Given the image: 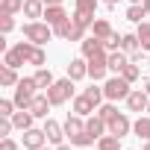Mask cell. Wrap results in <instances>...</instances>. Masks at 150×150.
<instances>
[{"mask_svg":"<svg viewBox=\"0 0 150 150\" xmlns=\"http://www.w3.org/2000/svg\"><path fill=\"white\" fill-rule=\"evenodd\" d=\"M65 135L71 138V144L74 147H91L97 138L94 135H88V129H86V124H83V115H68V121H65Z\"/></svg>","mask_w":150,"mask_h":150,"instance_id":"obj_1","label":"cell"},{"mask_svg":"<svg viewBox=\"0 0 150 150\" xmlns=\"http://www.w3.org/2000/svg\"><path fill=\"white\" fill-rule=\"evenodd\" d=\"M33 50H35L33 41H18L15 47H9V50L3 53V65H9V68H21L24 62H30Z\"/></svg>","mask_w":150,"mask_h":150,"instance_id":"obj_2","label":"cell"},{"mask_svg":"<svg viewBox=\"0 0 150 150\" xmlns=\"http://www.w3.org/2000/svg\"><path fill=\"white\" fill-rule=\"evenodd\" d=\"M24 38L33 44H47L53 38V27L47 21H30V24H24Z\"/></svg>","mask_w":150,"mask_h":150,"instance_id":"obj_3","label":"cell"},{"mask_svg":"<svg viewBox=\"0 0 150 150\" xmlns=\"http://www.w3.org/2000/svg\"><path fill=\"white\" fill-rule=\"evenodd\" d=\"M35 88H38V83H35V77H24L18 86H15V106L18 109H30V103L35 100Z\"/></svg>","mask_w":150,"mask_h":150,"instance_id":"obj_4","label":"cell"},{"mask_svg":"<svg viewBox=\"0 0 150 150\" xmlns=\"http://www.w3.org/2000/svg\"><path fill=\"white\" fill-rule=\"evenodd\" d=\"M129 91H132V88H129V80H124L121 74H115L112 80L103 83V94H106V100H112V103H115V100H127Z\"/></svg>","mask_w":150,"mask_h":150,"instance_id":"obj_5","label":"cell"},{"mask_svg":"<svg viewBox=\"0 0 150 150\" xmlns=\"http://www.w3.org/2000/svg\"><path fill=\"white\" fill-rule=\"evenodd\" d=\"M47 97H50V103H53V106H62V103H68V100L74 97V80H71V77H65V80H56V83L47 88Z\"/></svg>","mask_w":150,"mask_h":150,"instance_id":"obj_6","label":"cell"},{"mask_svg":"<svg viewBox=\"0 0 150 150\" xmlns=\"http://www.w3.org/2000/svg\"><path fill=\"white\" fill-rule=\"evenodd\" d=\"M106 71H109V53H106V47H103V50H97L94 56H88V77H91L94 83H100V80L106 77Z\"/></svg>","mask_w":150,"mask_h":150,"instance_id":"obj_7","label":"cell"},{"mask_svg":"<svg viewBox=\"0 0 150 150\" xmlns=\"http://www.w3.org/2000/svg\"><path fill=\"white\" fill-rule=\"evenodd\" d=\"M97 3H100V0H77V12H74L71 18L77 21V24H83L86 30H91V24H94V9H97Z\"/></svg>","mask_w":150,"mask_h":150,"instance_id":"obj_8","label":"cell"},{"mask_svg":"<svg viewBox=\"0 0 150 150\" xmlns=\"http://www.w3.org/2000/svg\"><path fill=\"white\" fill-rule=\"evenodd\" d=\"M127 106H129V112H147V106H150V94H147L144 88H135V91H129Z\"/></svg>","mask_w":150,"mask_h":150,"instance_id":"obj_9","label":"cell"},{"mask_svg":"<svg viewBox=\"0 0 150 150\" xmlns=\"http://www.w3.org/2000/svg\"><path fill=\"white\" fill-rule=\"evenodd\" d=\"M44 135H47V141L50 144H62V138H65V124H56L53 118H44Z\"/></svg>","mask_w":150,"mask_h":150,"instance_id":"obj_10","label":"cell"},{"mask_svg":"<svg viewBox=\"0 0 150 150\" xmlns=\"http://www.w3.org/2000/svg\"><path fill=\"white\" fill-rule=\"evenodd\" d=\"M44 144H47L44 129H35V127L24 129V147H27V150H38V147H44Z\"/></svg>","mask_w":150,"mask_h":150,"instance_id":"obj_11","label":"cell"},{"mask_svg":"<svg viewBox=\"0 0 150 150\" xmlns=\"http://www.w3.org/2000/svg\"><path fill=\"white\" fill-rule=\"evenodd\" d=\"M106 127H109V132H112V135H118V138H124V135L132 129V124H129V118H127L124 112H118V115H115Z\"/></svg>","mask_w":150,"mask_h":150,"instance_id":"obj_12","label":"cell"},{"mask_svg":"<svg viewBox=\"0 0 150 150\" xmlns=\"http://www.w3.org/2000/svg\"><path fill=\"white\" fill-rule=\"evenodd\" d=\"M68 77L77 83V80H86L88 77V59L83 56V59H71V65H68Z\"/></svg>","mask_w":150,"mask_h":150,"instance_id":"obj_13","label":"cell"},{"mask_svg":"<svg viewBox=\"0 0 150 150\" xmlns=\"http://www.w3.org/2000/svg\"><path fill=\"white\" fill-rule=\"evenodd\" d=\"M50 106H53V103H50V97H47V91H44V94H35V100L30 103V112H33L35 118H47Z\"/></svg>","mask_w":150,"mask_h":150,"instance_id":"obj_14","label":"cell"},{"mask_svg":"<svg viewBox=\"0 0 150 150\" xmlns=\"http://www.w3.org/2000/svg\"><path fill=\"white\" fill-rule=\"evenodd\" d=\"M86 129H88V135H94V138L100 141V138L106 135V129H109V127H106V121H103L100 115H88V121H86Z\"/></svg>","mask_w":150,"mask_h":150,"instance_id":"obj_15","label":"cell"},{"mask_svg":"<svg viewBox=\"0 0 150 150\" xmlns=\"http://www.w3.org/2000/svg\"><path fill=\"white\" fill-rule=\"evenodd\" d=\"M74 112L83 115V118H88V115H94V112H97V106H94L86 94H77V97H74Z\"/></svg>","mask_w":150,"mask_h":150,"instance_id":"obj_16","label":"cell"},{"mask_svg":"<svg viewBox=\"0 0 150 150\" xmlns=\"http://www.w3.org/2000/svg\"><path fill=\"white\" fill-rule=\"evenodd\" d=\"M68 18H71V15H68L62 6H47V9H44V21H47L50 27H56V24H62V21H68Z\"/></svg>","mask_w":150,"mask_h":150,"instance_id":"obj_17","label":"cell"},{"mask_svg":"<svg viewBox=\"0 0 150 150\" xmlns=\"http://www.w3.org/2000/svg\"><path fill=\"white\" fill-rule=\"evenodd\" d=\"M44 9H47L44 0H24V15L33 18V21L35 18H44Z\"/></svg>","mask_w":150,"mask_h":150,"instance_id":"obj_18","label":"cell"},{"mask_svg":"<svg viewBox=\"0 0 150 150\" xmlns=\"http://www.w3.org/2000/svg\"><path fill=\"white\" fill-rule=\"evenodd\" d=\"M33 118H35V115H33L30 109H21V112L12 115V124H15V129H30V127H33Z\"/></svg>","mask_w":150,"mask_h":150,"instance_id":"obj_19","label":"cell"},{"mask_svg":"<svg viewBox=\"0 0 150 150\" xmlns=\"http://www.w3.org/2000/svg\"><path fill=\"white\" fill-rule=\"evenodd\" d=\"M112 33H115V30L109 27V21H106V18H97V21L91 24V35H97L100 41H103V38H109Z\"/></svg>","mask_w":150,"mask_h":150,"instance_id":"obj_20","label":"cell"},{"mask_svg":"<svg viewBox=\"0 0 150 150\" xmlns=\"http://www.w3.org/2000/svg\"><path fill=\"white\" fill-rule=\"evenodd\" d=\"M121 50H124L127 56L138 53V50H141V41H138V35H135V33H127V35H124V41H121Z\"/></svg>","mask_w":150,"mask_h":150,"instance_id":"obj_21","label":"cell"},{"mask_svg":"<svg viewBox=\"0 0 150 150\" xmlns=\"http://www.w3.org/2000/svg\"><path fill=\"white\" fill-rule=\"evenodd\" d=\"M80 44H83V56H86V59H88V56H94L97 50H103V41H100L97 35H88V38H83Z\"/></svg>","mask_w":150,"mask_h":150,"instance_id":"obj_22","label":"cell"},{"mask_svg":"<svg viewBox=\"0 0 150 150\" xmlns=\"http://www.w3.org/2000/svg\"><path fill=\"white\" fill-rule=\"evenodd\" d=\"M127 62H129V59H127V53H118V50H112V53H109V71H112V74H121Z\"/></svg>","mask_w":150,"mask_h":150,"instance_id":"obj_23","label":"cell"},{"mask_svg":"<svg viewBox=\"0 0 150 150\" xmlns=\"http://www.w3.org/2000/svg\"><path fill=\"white\" fill-rule=\"evenodd\" d=\"M15 71H18V68L3 65V71H0V86H6V88H9V86H18L21 80H18V74H15Z\"/></svg>","mask_w":150,"mask_h":150,"instance_id":"obj_24","label":"cell"},{"mask_svg":"<svg viewBox=\"0 0 150 150\" xmlns=\"http://www.w3.org/2000/svg\"><path fill=\"white\" fill-rule=\"evenodd\" d=\"M35 83H38V88H44V91L56 83V80H53V74H50V68H38V71H35Z\"/></svg>","mask_w":150,"mask_h":150,"instance_id":"obj_25","label":"cell"},{"mask_svg":"<svg viewBox=\"0 0 150 150\" xmlns=\"http://www.w3.org/2000/svg\"><path fill=\"white\" fill-rule=\"evenodd\" d=\"M141 18H147V9H144V3H132V6L127 9V21H132V24H141Z\"/></svg>","mask_w":150,"mask_h":150,"instance_id":"obj_26","label":"cell"},{"mask_svg":"<svg viewBox=\"0 0 150 150\" xmlns=\"http://www.w3.org/2000/svg\"><path fill=\"white\" fill-rule=\"evenodd\" d=\"M83 35H86V27H83V24H77V21L71 18V27H68L65 41H83Z\"/></svg>","mask_w":150,"mask_h":150,"instance_id":"obj_27","label":"cell"},{"mask_svg":"<svg viewBox=\"0 0 150 150\" xmlns=\"http://www.w3.org/2000/svg\"><path fill=\"white\" fill-rule=\"evenodd\" d=\"M97 150H121V138L109 132V135H103V138L97 141Z\"/></svg>","mask_w":150,"mask_h":150,"instance_id":"obj_28","label":"cell"},{"mask_svg":"<svg viewBox=\"0 0 150 150\" xmlns=\"http://www.w3.org/2000/svg\"><path fill=\"white\" fill-rule=\"evenodd\" d=\"M135 35H138V41H141V50H147L150 53V24H138V30H135Z\"/></svg>","mask_w":150,"mask_h":150,"instance_id":"obj_29","label":"cell"},{"mask_svg":"<svg viewBox=\"0 0 150 150\" xmlns=\"http://www.w3.org/2000/svg\"><path fill=\"white\" fill-rule=\"evenodd\" d=\"M132 132H135L138 138H147V141H150V118H138V121L132 124Z\"/></svg>","mask_w":150,"mask_h":150,"instance_id":"obj_30","label":"cell"},{"mask_svg":"<svg viewBox=\"0 0 150 150\" xmlns=\"http://www.w3.org/2000/svg\"><path fill=\"white\" fill-rule=\"evenodd\" d=\"M121 77H124V80H129V83H135V80L141 77V68H138V65L129 59V62L124 65V71H121Z\"/></svg>","mask_w":150,"mask_h":150,"instance_id":"obj_31","label":"cell"},{"mask_svg":"<svg viewBox=\"0 0 150 150\" xmlns=\"http://www.w3.org/2000/svg\"><path fill=\"white\" fill-rule=\"evenodd\" d=\"M0 12H6V15L24 12V0H3V3H0Z\"/></svg>","mask_w":150,"mask_h":150,"instance_id":"obj_32","label":"cell"},{"mask_svg":"<svg viewBox=\"0 0 150 150\" xmlns=\"http://www.w3.org/2000/svg\"><path fill=\"white\" fill-rule=\"evenodd\" d=\"M97 115H100V118H103V121H106V124H109V121H112V118H115V115H118V109H115V103H112V100H109V103H103V106H100V109H97Z\"/></svg>","mask_w":150,"mask_h":150,"instance_id":"obj_33","label":"cell"},{"mask_svg":"<svg viewBox=\"0 0 150 150\" xmlns=\"http://www.w3.org/2000/svg\"><path fill=\"white\" fill-rule=\"evenodd\" d=\"M121 41H124V35H121V33H112L109 38H103V47L112 53V50H118V47H121Z\"/></svg>","mask_w":150,"mask_h":150,"instance_id":"obj_34","label":"cell"},{"mask_svg":"<svg viewBox=\"0 0 150 150\" xmlns=\"http://www.w3.org/2000/svg\"><path fill=\"white\" fill-rule=\"evenodd\" d=\"M44 62H47V56H44L41 44H35V50H33V56H30V65H35V68H44Z\"/></svg>","mask_w":150,"mask_h":150,"instance_id":"obj_35","label":"cell"},{"mask_svg":"<svg viewBox=\"0 0 150 150\" xmlns=\"http://www.w3.org/2000/svg\"><path fill=\"white\" fill-rule=\"evenodd\" d=\"M83 94H86V97H88V100H91L94 106H100V100L106 97V94H103V88H97V86H91V88H86Z\"/></svg>","mask_w":150,"mask_h":150,"instance_id":"obj_36","label":"cell"},{"mask_svg":"<svg viewBox=\"0 0 150 150\" xmlns=\"http://www.w3.org/2000/svg\"><path fill=\"white\" fill-rule=\"evenodd\" d=\"M15 100H0V118H12L15 115Z\"/></svg>","mask_w":150,"mask_h":150,"instance_id":"obj_37","label":"cell"},{"mask_svg":"<svg viewBox=\"0 0 150 150\" xmlns=\"http://www.w3.org/2000/svg\"><path fill=\"white\" fill-rule=\"evenodd\" d=\"M12 30H15V21H12V15L0 12V33H12Z\"/></svg>","mask_w":150,"mask_h":150,"instance_id":"obj_38","label":"cell"},{"mask_svg":"<svg viewBox=\"0 0 150 150\" xmlns=\"http://www.w3.org/2000/svg\"><path fill=\"white\" fill-rule=\"evenodd\" d=\"M15 129V124H12V118H0V138H9V132Z\"/></svg>","mask_w":150,"mask_h":150,"instance_id":"obj_39","label":"cell"},{"mask_svg":"<svg viewBox=\"0 0 150 150\" xmlns=\"http://www.w3.org/2000/svg\"><path fill=\"white\" fill-rule=\"evenodd\" d=\"M68 27H71V18H68V21H62V24H56V27H53V35L65 38V35H68Z\"/></svg>","mask_w":150,"mask_h":150,"instance_id":"obj_40","label":"cell"},{"mask_svg":"<svg viewBox=\"0 0 150 150\" xmlns=\"http://www.w3.org/2000/svg\"><path fill=\"white\" fill-rule=\"evenodd\" d=\"M0 150H18V144L12 138H0Z\"/></svg>","mask_w":150,"mask_h":150,"instance_id":"obj_41","label":"cell"},{"mask_svg":"<svg viewBox=\"0 0 150 150\" xmlns=\"http://www.w3.org/2000/svg\"><path fill=\"white\" fill-rule=\"evenodd\" d=\"M65 0H44V6H62Z\"/></svg>","mask_w":150,"mask_h":150,"instance_id":"obj_42","label":"cell"},{"mask_svg":"<svg viewBox=\"0 0 150 150\" xmlns=\"http://www.w3.org/2000/svg\"><path fill=\"white\" fill-rule=\"evenodd\" d=\"M56 150H74V147H68V144H59V147H56Z\"/></svg>","mask_w":150,"mask_h":150,"instance_id":"obj_43","label":"cell"},{"mask_svg":"<svg viewBox=\"0 0 150 150\" xmlns=\"http://www.w3.org/2000/svg\"><path fill=\"white\" fill-rule=\"evenodd\" d=\"M144 91H147V94H150V77H147V83H144Z\"/></svg>","mask_w":150,"mask_h":150,"instance_id":"obj_44","label":"cell"},{"mask_svg":"<svg viewBox=\"0 0 150 150\" xmlns=\"http://www.w3.org/2000/svg\"><path fill=\"white\" fill-rule=\"evenodd\" d=\"M144 9H147V15H150V0H144Z\"/></svg>","mask_w":150,"mask_h":150,"instance_id":"obj_45","label":"cell"},{"mask_svg":"<svg viewBox=\"0 0 150 150\" xmlns=\"http://www.w3.org/2000/svg\"><path fill=\"white\" fill-rule=\"evenodd\" d=\"M103 3H109V6H115V3H118V0H103Z\"/></svg>","mask_w":150,"mask_h":150,"instance_id":"obj_46","label":"cell"},{"mask_svg":"<svg viewBox=\"0 0 150 150\" xmlns=\"http://www.w3.org/2000/svg\"><path fill=\"white\" fill-rule=\"evenodd\" d=\"M144 150H150V141H147V144H144Z\"/></svg>","mask_w":150,"mask_h":150,"instance_id":"obj_47","label":"cell"},{"mask_svg":"<svg viewBox=\"0 0 150 150\" xmlns=\"http://www.w3.org/2000/svg\"><path fill=\"white\" fill-rule=\"evenodd\" d=\"M129 3H141V0H129Z\"/></svg>","mask_w":150,"mask_h":150,"instance_id":"obj_48","label":"cell"},{"mask_svg":"<svg viewBox=\"0 0 150 150\" xmlns=\"http://www.w3.org/2000/svg\"><path fill=\"white\" fill-rule=\"evenodd\" d=\"M147 65H150V56H147Z\"/></svg>","mask_w":150,"mask_h":150,"instance_id":"obj_49","label":"cell"},{"mask_svg":"<svg viewBox=\"0 0 150 150\" xmlns=\"http://www.w3.org/2000/svg\"><path fill=\"white\" fill-rule=\"evenodd\" d=\"M38 150H47V147H38Z\"/></svg>","mask_w":150,"mask_h":150,"instance_id":"obj_50","label":"cell"},{"mask_svg":"<svg viewBox=\"0 0 150 150\" xmlns=\"http://www.w3.org/2000/svg\"><path fill=\"white\" fill-rule=\"evenodd\" d=\"M147 112H150V106H147Z\"/></svg>","mask_w":150,"mask_h":150,"instance_id":"obj_51","label":"cell"}]
</instances>
